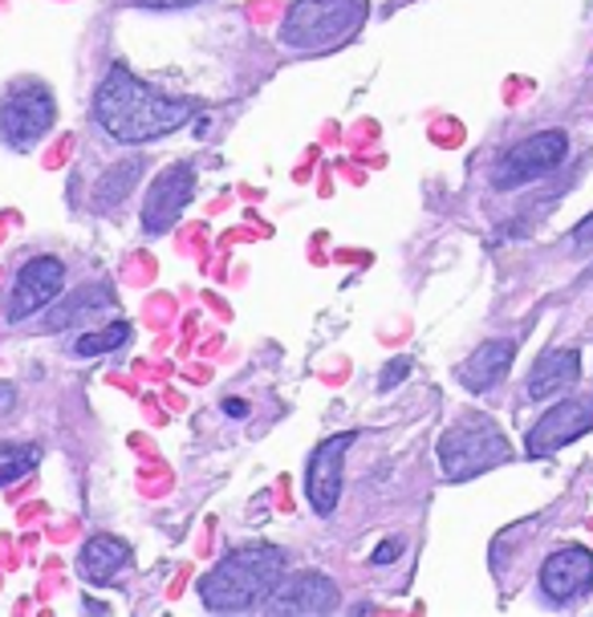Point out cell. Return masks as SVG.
I'll return each mask as SVG.
<instances>
[{
	"instance_id": "cell-18",
	"label": "cell",
	"mask_w": 593,
	"mask_h": 617,
	"mask_svg": "<svg viewBox=\"0 0 593 617\" xmlns=\"http://www.w3.org/2000/svg\"><path fill=\"white\" fill-rule=\"evenodd\" d=\"M131 321H110L102 330H90L82 333L78 342H73V354L78 357H102V354H114L122 342H131Z\"/></svg>"
},
{
	"instance_id": "cell-13",
	"label": "cell",
	"mask_w": 593,
	"mask_h": 617,
	"mask_svg": "<svg viewBox=\"0 0 593 617\" xmlns=\"http://www.w3.org/2000/svg\"><path fill=\"white\" fill-rule=\"evenodd\" d=\"M512 357H516V342L509 337H496V342H484L480 350L468 354V362L460 366V386L472 394H484L492 391L504 374H509Z\"/></svg>"
},
{
	"instance_id": "cell-23",
	"label": "cell",
	"mask_w": 593,
	"mask_h": 617,
	"mask_svg": "<svg viewBox=\"0 0 593 617\" xmlns=\"http://www.w3.org/2000/svg\"><path fill=\"white\" fill-rule=\"evenodd\" d=\"M224 415L228 418H249V403H244V398H224Z\"/></svg>"
},
{
	"instance_id": "cell-9",
	"label": "cell",
	"mask_w": 593,
	"mask_h": 617,
	"mask_svg": "<svg viewBox=\"0 0 593 617\" xmlns=\"http://www.w3.org/2000/svg\"><path fill=\"white\" fill-rule=\"evenodd\" d=\"M354 439H358V431H345V435H333V439H325L318 452L309 455L305 492L318 516H333L338 499H342V459H345V452L354 447Z\"/></svg>"
},
{
	"instance_id": "cell-17",
	"label": "cell",
	"mask_w": 593,
	"mask_h": 617,
	"mask_svg": "<svg viewBox=\"0 0 593 617\" xmlns=\"http://www.w3.org/2000/svg\"><path fill=\"white\" fill-rule=\"evenodd\" d=\"M139 175H143V159H139V154H134V159H127V163H114L107 175L98 179L94 203H98V208H107V212H110V208H119V203L134 191Z\"/></svg>"
},
{
	"instance_id": "cell-2",
	"label": "cell",
	"mask_w": 593,
	"mask_h": 617,
	"mask_svg": "<svg viewBox=\"0 0 593 617\" xmlns=\"http://www.w3.org/2000/svg\"><path fill=\"white\" fill-rule=\"evenodd\" d=\"M289 557L277 545H244L232 548L215 560L212 569L200 577V601L212 614H244L264 601H273V594L285 581Z\"/></svg>"
},
{
	"instance_id": "cell-1",
	"label": "cell",
	"mask_w": 593,
	"mask_h": 617,
	"mask_svg": "<svg viewBox=\"0 0 593 617\" xmlns=\"http://www.w3.org/2000/svg\"><path fill=\"white\" fill-rule=\"evenodd\" d=\"M191 102L159 94L154 85L139 82L127 65H114L94 94V122L114 143H151L167 139L191 122Z\"/></svg>"
},
{
	"instance_id": "cell-21",
	"label": "cell",
	"mask_w": 593,
	"mask_h": 617,
	"mask_svg": "<svg viewBox=\"0 0 593 617\" xmlns=\"http://www.w3.org/2000/svg\"><path fill=\"white\" fill-rule=\"evenodd\" d=\"M403 557V540H382L379 548H374V565H391V560H399Z\"/></svg>"
},
{
	"instance_id": "cell-8",
	"label": "cell",
	"mask_w": 593,
	"mask_h": 617,
	"mask_svg": "<svg viewBox=\"0 0 593 617\" xmlns=\"http://www.w3.org/2000/svg\"><path fill=\"white\" fill-rule=\"evenodd\" d=\"M585 431H593V398H570V403L549 406L541 423L529 431L524 447H529L533 459H545V455L561 452L565 443L582 439Z\"/></svg>"
},
{
	"instance_id": "cell-19",
	"label": "cell",
	"mask_w": 593,
	"mask_h": 617,
	"mask_svg": "<svg viewBox=\"0 0 593 617\" xmlns=\"http://www.w3.org/2000/svg\"><path fill=\"white\" fill-rule=\"evenodd\" d=\"M41 463V447L37 443H0V487L17 484Z\"/></svg>"
},
{
	"instance_id": "cell-12",
	"label": "cell",
	"mask_w": 593,
	"mask_h": 617,
	"mask_svg": "<svg viewBox=\"0 0 593 617\" xmlns=\"http://www.w3.org/2000/svg\"><path fill=\"white\" fill-rule=\"evenodd\" d=\"M342 601L338 585L321 573H296L289 581H281V589L273 594V614H289V617H318V614H333Z\"/></svg>"
},
{
	"instance_id": "cell-20",
	"label": "cell",
	"mask_w": 593,
	"mask_h": 617,
	"mask_svg": "<svg viewBox=\"0 0 593 617\" xmlns=\"http://www.w3.org/2000/svg\"><path fill=\"white\" fill-rule=\"evenodd\" d=\"M411 357H394V362H386V370H382V378H379V391H394L399 382H406V374H411Z\"/></svg>"
},
{
	"instance_id": "cell-5",
	"label": "cell",
	"mask_w": 593,
	"mask_h": 617,
	"mask_svg": "<svg viewBox=\"0 0 593 617\" xmlns=\"http://www.w3.org/2000/svg\"><path fill=\"white\" fill-rule=\"evenodd\" d=\"M53 94H49L41 82H21L12 85L4 102H0V139L12 146V151H29L49 134L53 127Z\"/></svg>"
},
{
	"instance_id": "cell-16",
	"label": "cell",
	"mask_w": 593,
	"mask_h": 617,
	"mask_svg": "<svg viewBox=\"0 0 593 617\" xmlns=\"http://www.w3.org/2000/svg\"><path fill=\"white\" fill-rule=\"evenodd\" d=\"M107 308H114L110 289L86 285V289H78V293H70V297L61 301V305L46 317V325H49V330H70V325H78V321H86V317H94V313H107Z\"/></svg>"
},
{
	"instance_id": "cell-6",
	"label": "cell",
	"mask_w": 593,
	"mask_h": 617,
	"mask_svg": "<svg viewBox=\"0 0 593 617\" xmlns=\"http://www.w3.org/2000/svg\"><path fill=\"white\" fill-rule=\"evenodd\" d=\"M565 154H570V139H565V131L533 134V139L516 143L512 151H504V159H500L496 171H492V188L516 191V188H524V183H536L541 175L557 171V166L565 163Z\"/></svg>"
},
{
	"instance_id": "cell-10",
	"label": "cell",
	"mask_w": 593,
	"mask_h": 617,
	"mask_svg": "<svg viewBox=\"0 0 593 617\" xmlns=\"http://www.w3.org/2000/svg\"><path fill=\"white\" fill-rule=\"evenodd\" d=\"M195 195V171L191 163H175L171 171L154 179V188L147 191V203H143V227L151 236H163L175 227V220L183 215V208L191 203Z\"/></svg>"
},
{
	"instance_id": "cell-22",
	"label": "cell",
	"mask_w": 593,
	"mask_h": 617,
	"mask_svg": "<svg viewBox=\"0 0 593 617\" xmlns=\"http://www.w3.org/2000/svg\"><path fill=\"white\" fill-rule=\"evenodd\" d=\"M573 249H590V244H593V212L590 215H585V220H582V224H577V227H573Z\"/></svg>"
},
{
	"instance_id": "cell-14",
	"label": "cell",
	"mask_w": 593,
	"mask_h": 617,
	"mask_svg": "<svg viewBox=\"0 0 593 617\" xmlns=\"http://www.w3.org/2000/svg\"><path fill=\"white\" fill-rule=\"evenodd\" d=\"M582 378V354L577 350H549L541 362L529 374V398L533 403H545V398H557Z\"/></svg>"
},
{
	"instance_id": "cell-7",
	"label": "cell",
	"mask_w": 593,
	"mask_h": 617,
	"mask_svg": "<svg viewBox=\"0 0 593 617\" xmlns=\"http://www.w3.org/2000/svg\"><path fill=\"white\" fill-rule=\"evenodd\" d=\"M61 285H66V264L58 256H33L21 264V273L12 276L9 301H4V321H24L33 317L37 308H46L58 301Z\"/></svg>"
},
{
	"instance_id": "cell-3",
	"label": "cell",
	"mask_w": 593,
	"mask_h": 617,
	"mask_svg": "<svg viewBox=\"0 0 593 617\" xmlns=\"http://www.w3.org/2000/svg\"><path fill=\"white\" fill-rule=\"evenodd\" d=\"M366 21V0H296L281 24V41L296 53L345 45Z\"/></svg>"
},
{
	"instance_id": "cell-11",
	"label": "cell",
	"mask_w": 593,
	"mask_h": 617,
	"mask_svg": "<svg viewBox=\"0 0 593 617\" xmlns=\"http://www.w3.org/2000/svg\"><path fill=\"white\" fill-rule=\"evenodd\" d=\"M593 589V553L585 545H565L557 548L553 557L541 565V594L549 601H573V597H585Z\"/></svg>"
},
{
	"instance_id": "cell-4",
	"label": "cell",
	"mask_w": 593,
	"mask_h": 617,
	"mask_svg": "<svg viewBox=\"0 0 593 617\" xmlns=\"http://www.w3.org/2000/svg\"><path fill=\"white\" fill-rule=\"evenodd\" d=\"M512 447L504 431L488 415H468L455 427L443 431L440 439V467L448 479H475L509 459Z\"/></svg>"
},
{
	"instance_id": "cell-15",
	"label": "cell",
	"mask_w": 593,
	"mask_h": 617,
	"mask_svg": "<svg viewBox=\"0 0 593 617\" xmlns=\"http://www.w3.org/2000/svg\"><path fill=\"white\" fill-rule=\"evenodd\" d=\"M131 565V548L119 536H94L86 540L82 553H78V569H82L86 581L94 585H110L122 569Z\"/></svg>"
},
{
	"instance_id": "cell-24",
	"label": "cell",
	"mask_w": 593,
	"mask_h": 617,
	"mask_svg": "<svg viewBox=\"0 0 593 617\" xmlns=\"http://www.w3.org/2000/svg\"><path fill=\"white\" fill-rule=\"evenodd\" d=\"M12 406H17V391H12L9 382H0V415H4V411H12Z\"/></svg>"
}]
</instances>
